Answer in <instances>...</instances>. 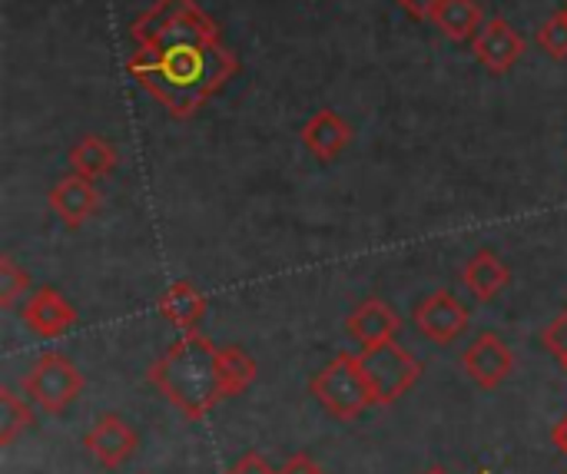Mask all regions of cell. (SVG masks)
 I'll return each mask as SVG.
<instances>
[{"instance_id": "27", "label": "cell", "mask_w": 567, "mask_h": 474, "mask_svg": "<svg viewBox=\"0 0 567 474\" xmlns=\"http://www.w3.org/2000/svg\"><path fill=\"white\" fill-rule=\"evenodd\" d=\"M551 439H555V445H558V449L567 455V415L558 422V429H555V435H551Z\"/></svg>"}, {"instance_id": "29", "label": "cell", "mask_w": 567, "mask_h": 474, "mask_svg": "<svg viewBox=\"0 0 567 474\" xmlns=\"http://www.w3.org/2000/svg\"><path fill=\"white\" fill-rule=\"evenodd\" d=\"M429 474H445V472H442V468H435V472H429Z\"/></svg>"}, {"instance_id": "12", "label": "cell", "mask_w": 567, "mask_h": 474, "mask_svg": "<svg viewBox=\"0 0 567 474\" xmlns=\"http://www.w3.org/2000/svg\"><path fill=\"white\" fill-rule=\"evenodd\" d=\"M349 140H352V130H349V123L336 110H319L302 126V146L316 159H322V163L336 159L349 146Z\"/></svg>"}, {"instance_id": "8", "label": "cell", "mask_w": 567, "mask_h": 474, "mask_svg": "<svg viewBox=\"0 0 567 474\" xmlns=\"http://www.w3.org/2000/svg\"><path fill=\"white\" fill-rule=\"evenodd\" d=\"M472 50L485 70L508 73L525 53V40L518 37V30L505 17H492V20H485L482 33L472 40Z\"/></svg>"}, {"instance_id": "16", "label": "cell", "mask_w": 567, "mask_h": 474, "mask_svg": "<svg viewBox=\"0 0 567 474\" xmlns=\"http://www.w3.org/2000/svg\"><path fill=\"white\" fill-rule=\"evenodd\" d=\"M435 23L449 40L465 43V40H475L482 33L485 13H482L478 0H442L435 10Z\"/></svg>"}, {"instance_id": "10", "label": "cell", "mask_w": 567, "mask_h": 474, "mask_svg": "<svg viewBox=\"0 0 567 474\" xmlns=\"http://www.w3.org/2000/svg\"><path fill=\"white\" fill-rule=\"evenodd\" d=\"M23 322L40 339H60L63 332L73 329L76 312L56 289H37L23 306Z\"/></svg>"}, {"instance_id": "26", "label": "cell", "mask_w": 567, "mask_h": 474, "mask_svg": "<svg viewBox=\"0 0 567 474\" xmlns=\"http://www.w3.org/2000/svg\"><path fill=\"white\" fill-rule=\"evenodd\" d=\"M279 474H322L316 468V462L309 458V455H296V458H289L286 462V468Z\"/></svg>"}, {"instance_id": "20", "label": "cell", "mask_w": 567, "mask_h": 474, "mask_svg": "<svg viewBox=\"0 0 567 474\" xmlns=\"http://www.w3.org/2000/svg\"><path fill=\"white\" fill-rule=\"evenodd\" d=\"M30 409L27 402H20L10 389L0 392V445H10L27 425H30Z\"/></svg>"}, {"instance_id": "13", "label": "cell", "mask_w": 567, "mask_h": 474, "mask_svg": "<svg viewBox=\"0 0 567 474\" xmlns=\"http://www.w3.org/2000/svg\"><path fill=\"white\" fill-rule=\"evenodd\" d=\"M399 316L382 302V299H365L352 309L349 316V336L359 339L362 346H379L399 336Z\"/></svg>"}, {"instance_id": "9", "label": "cell", "mask_w": 567, "mask_h": 474, "mask_svg": "<svg viewBox=\"0 0 567 474\" xmlns=\"http://www.w3.org/2000/svg\"><path fill=\"white\" fill-rule=\"evenodd\" d=\"M136 432L120 419V415H103L96 419V425L86 432L83 445L86 452L103 465V468H120L133 452H136Z\"/></svg>"}, {"instance_id": "28", "label": "cell", "mask_w": 567, "mask_h": 474, "mask_svg": "<svg viewBox=\"0 0 567 474\" xmlns=\"http://www.w3.org/2000/svg\"><path fill=\"white\" fill-rule=\"evenodd\" d=\"M561 365H565V369H567V352H565V356H561Z\"/></svg>"}, {"instance_id": "24", "label": "cell", "mask_w": 567, "mask_h": 474, "mask_svg": "<svg viewBox=\"0 0 567 474\" xmlns=\"http://www.w3.org/2000/svg\"><path fill=\"white\" fill-rule=\"evenodd\" d=\"M229 474H279V472H272V468L266 465V458H262V455L249 452V455H243V458L236 462V468H233Z\"/></svg>"}, {"instance_id": "1", "label": "cell", "mask_w": 567, "mask_h": 474, "mask_svg": "<svg viewBox=\"0 0 567 474\" xmlns=\"http://www.w3.org/2000/svg\"><path fill=\"white\" fill-rule=\"evenodd\" d=\"M130 76L153 93L169 116L189 120L199 106L219 93L239 70V60L219 43H169V47H133L126 60Z\"/></svg>"}, {"instance_id": "7", "label": "cell", "mask_w": 567, "mask_h": 474, "mask_svg": "<svg viewBox=\"0 0 567 474\" xmlns=\"http://www.w3.org/2000/svg\"><path fill=\"white\" fill-rule=\"evenodd\" d=\"M462 369L468 372V379L478 385V389H498L512 369H515V356L512 349L505 346L502 336L495 332H482L462 356Z\"/></svg>"}, {"instance_id": "21", "label": "cell", "mask_w": 567, "mask_h": 474, "mask_svg": "<svg viewBox=\"0 0 567 474\" xmlns=\"http://www.w3.org/2000/svg\"><path fill=\"white\" fill-rule=\"evenodd\" d=\"M27 289H30V276L10 256H3L0 259V306L3 309H13L17 299L27 296Z\"/></svg>"}, {"instance_id": "23", "label": "cell", "mask_w": 567, "mask_h": 474, "mask_svg": "<svg viewBox=\"0 0 567 474\" xmlns=\"http://www.w3.org/2000/svg\"><path fill=\"white\" fill-rule=\"evenodd\" d=\"M542 339H545L548 352H555L558 359L565 356L567 352V309L561 312V316H558V319H555V322H551V326H548V329H545V336H542Z\"/></svg>"}, {"instance_id": "4", "label": "cell", "mask_w": 567, "mask_h": 474, "mask_svg": "<svg viewBox=\"0 0 567 474\" xmlns=\"http://www.w3.org/2000/svg\"><path fill=\"white\" fill-rule=\"evenodd\" d=\"M359 365H362V375L372 389L375 405L399 402L422 375V365L415 362V356L409 349H402L395 339L379 342V346H362Z\"/></svg>"}, {"instance_id": "11", "label": "cell", "mask_w": 567, "mask_h": 474, "mask_svg": "<svg viewBox=\"0 0 567 474\" xmlns=\"http://www.w3.org/2000/svg\"><path fill=\"white\" fill-rule=\"evenodd\" d=\"M50 206L53 213L63 219V226L70 229H80L100 206V193L93 186V179L80 176V173H70L63 176L53 189H50Z\"/></svg>"}, {"instance_id": "25", "label": "cell", "mask_w": 567, "mask_h": 474, "mask_svg": "<svg viewBox=\"0 0 567 474\" xmlns=\"http://www.w3.org/2000/svg\"><path fill=\"white\" fill-rule=\"evenodd\" d=\"M399 7H405L415 20H435V10L442 0H395Z\"/></svg>"}, {"instance_id": "22", "label": "cell", "mask_w": 567, "mask_h": 474, "mask_svg": "<svg viewBox=\"0 0 567 474\" xmlns=\"http://www.w3.org/2000/svg\"><path fill=\"white\" fill-rule=\"evenodd\" d=\"M538 47L555 56V60H565L567 56V10H561L558 17H551L542 30H538Z\"/></svg>"}, {"instance_id": "6", "label": "cell", "mask_w": 567, "mask_h": 474, "mask_svg": "<svg viewBox=\"0 0 567 474\" xmlns=\"http://www.w3.org/2000/svg\"><path fill=\"white\" fill-rule=\"evenodd\" d=\"M415 329L439 346H452L468 329V309L445 289L432 292L415 306Z\"/></svg>"}, {"instance_id": "18", "label": "cell", "mask_w": 567, "mask_h": 474, "mask_svg": "<svg viewBox=\"0 0 567 474\" xmlns=\"http://www.w3.org/2000/svg\"><path fill=\"white\" fill-rule=\"evenodd\" d=\"M189 7H196V0H156L140 20H133L130 27V40L133 47H146V43H156V37L176 20L183 17Z\"/></svg>"}, {"instance_id": "17", "label": "cell", "mask_w": 567, "mask_h": 474, "mask_svg": "<svg viewBox=\"0 0 567 474\" xmlns=\"http://www.w3.org/2000/svg\"><path fill=\"white\" fill-rule=\"evenodd\" d=\"M70 166H73V173L96 183V179H103V176H110L116 169V150L100 136H83L70 150Z\"/></svg>"}, {"instance_id": "14", "label": "cell", "mask_w": 567, "mask_h": 474, "mask_svg": "<svg viewBox=\"0 0 567 474\" xmlns=\"http://www.w3.org/2000/svg\"><path fill=\"white\" fill-rule=\"evenodd\" d=\"M508 279H512L508 266H505L492 249H482L478 256H472L468 266H465V272H462L465 289H468L478 302H492V299L508 286Z\"/></svg>"}, {"instance_id": "3", "label": "cell", "mask_w": 567, "mask_h": 474, "mask_svg": "<svg viewBox=\"0 0 567 474\" xmlns=\"http://www.w3.org/2000/svg\"><path fill=\"white\" fill-rule=\"evenodd\" d=\"M312 395L319 399V405L342 419V422H352L359 419L369 405H375L372 399V389L362 375V365H359V356L352 352H342L336 356L316 379H312Z\"/></svg>"}, {"instance_id": "5", "label": "cell", "mask_w": 567, "mask_h": 474, "mask_svg": "<svg viewBox=\"0 0 567 474\" xmlns=\"http://www.w3.org/2000/svg\"><path fill=\"white\" fill-rule=\"evenodd\" d=\"M23 392L47 415H60L83 392V375L76 372V365L66 356L47 352L30 365V372L23 379Z\"/></svg>"}, {"instance_id": "2", "label": "cell", "mask_w": 567, "mask_h": 474, "mask_svg": "<svg viewBox=\"0 0 567 474\" xmlns=\"http://www.w3.org/2000/svg\"><path fill=\"white\" fill-rule=\"evenodd\" d=\"M150 382L186 415L203 419L213 405L229 399L219 375V346L196 332H183L179 342L150 369Z\"/></svg>"}, {"instance_id": "19", "label": "cell", "mask_w": 567, "mask_h": 474, "mask_svg": "<svg viewBox=\"0 0 567 474\" xmlns=\"http://www.w3.org/2000/svg\"><path fill=\"white\" fill-rule=\"evenodd\" d=\"M219 375L229 395H239L252 385L256 379V362L249 352H243L239 346H219Z\"/></svg>"}, {"instance_id": "15", "label": "cell", "mask_w": 567, "mask_h": 474, "mask_svg": "<svg viewBox=\"0 0 567 474\" xmlns=\"http://www.w3.org/2000/svg\"><path fill=\"white\" fill-rule=\"evenodd\" d=\"M156 309H159L179 332H193V329L203 322V316H206V299H203V292H199L196 286H189V282H173V286L159 296Z\"/></svg>"}]
</instances>
